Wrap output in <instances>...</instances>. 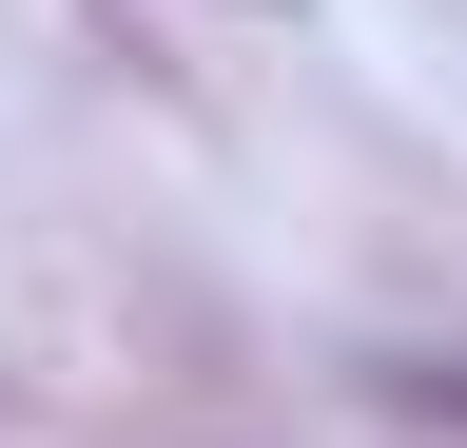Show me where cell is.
Listing matches in <instances>:
<instances>
[{"label":"cell","instance_id":"1","mask_svg":"<svg viewBox=\"0 0 467 448\" xmlns=\"http://www.w3.org/2000/svg\"><path fill=\"white\" fill-rule=\"evenodd\" d=\"M409 410H467V370H409Z\"/></svg>","mask_w":467,"mask_h":448}]
</instances>
